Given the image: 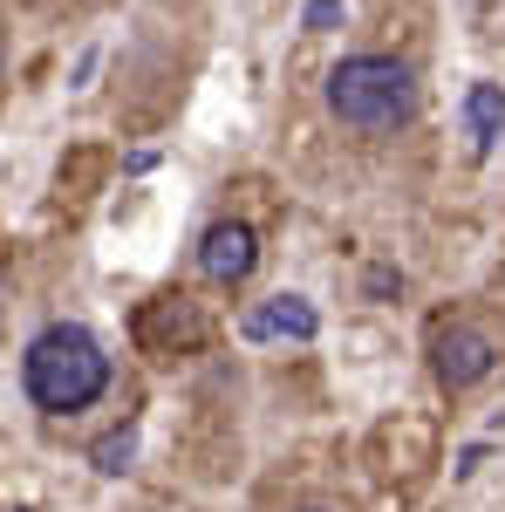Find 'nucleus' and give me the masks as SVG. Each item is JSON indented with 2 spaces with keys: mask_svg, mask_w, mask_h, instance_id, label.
I'll return each mask as SVG.
<instances>
[{
  "mask_svg": "<svg viewBox=\"0 0 505 512\" xmlns=\"http://www.w3.org/2000/svg\"><path fill=\"white\" fill-rule=\"evenodd\" d=\"M103 383H110V355H103V342L89 328L55 321V328H41L28 342V396L41 410H55V417L89 410L103 396Z\"/></svg>",
  "mask_w": 505,
  "mask_h": 512,
  "instance_id": "f257e3e1",
  "label": "nucleus"
},
{
  "mask_svg": "<svg viewBox=\"0 0 505 512\" xmlns=\"http://www.w3.org/2000/svg\"><path fill=\"white\" fill-rule=\"evenodd\" d=\"M328 110L349 130H396L417 117V76L396 55H349L328 76Z\"/></svg>",
  "mask_w": 505,
  "mask_h": 512,
  "instance_id": "f03ea898",
  "label": "nucleus"
},
{
  "mask_svg": "<svg viewBox=\"0 0 505 512\" xmlns=\"http://www.w3.org/2000/svg\"><path fill=\"white\" fill-rule=\"evenodd\" d=\"M430 369H437V383H444V390H471V383H485V376L499 369V349H492V335H485V328L451 321V328H437V335H430Z\"/></svg>",
  "mask_w": 505,
  "mask_h": 512,
  "instance_id": "7ed1b4c3",
  "label": "nucleus"
},
{
  "mask_svg": "<svg viewBox=\"0 0 505 512\" xmlns=\"http://www.w3.org/2000/svg\"><path fill=\"white\" fill-rule=\"evenodd\" d=\"M253 260H260V239H253V226H212L205 233V246H198V267H205V280L212 287H239V280L253 274Z\"/></svg>",
  "mask_w": 505,
  "mask_h": 512,
  "instance_id": "20e7f679",
  "label": "nucleus"
},
{
  "mask_svg": "<svg viewBox=\"0 0 505 512\" xmlns=\"http://www.w3.org/2000/svg\"><path fill=\"white\" fill-rule=\"evenodd\" d=\"M314 328H321V315H314L301 294H273L267 308H253V315H246V342H273V335L314 342Z\"/></svg>",
  "mask_w": 505,
  "mask_h": 512,
  "instance_id": "39448f33",
  "label": "nucleus"
},
{
  "mask_svg": "<svg viewBox=\"0 0 505 512\" xmlns=\"http://www.w3.org/2000/svg\"><path fill=\"white\" fill-rule=\"evenodd\" d=\"M465 130H471V151H492L505 137V89L499 82H471L465 89Z\"/></svg>",
  "mask_w": 505,
  "mask_h": 512,
  "instance_id": "423d86ee",
  "label": "nucleus"
},
{
  "mask_svg": "<svg viewBox=\"0 0 505 512\" xmlns=\"http://www.w3.org/2000/svg\"><path fill=\"white\" fill-rule=\"evenodd\" d=\"M96 472H110V478H123L130 472V458H137V431H110V437H96Z\"/></svg>",
  "mask_w": 505,
  "mask_h": 512,
  "instance_id": "0eeeda50",
  "label": "nucleus"
},
{
  "mask_svg": "<svg viewBox=\"0 0 505 512\" xmlns=\"http://www.w3.org/2000/svg\"><path fill=\"white\" fill-rule=\"evenodd\" d=\"M301 21H308L314 35H321V28H335V21H342V0H308V14H301Z\"/></svg>",
  "mask_w": 505,
  "mask_h": 512,
  "instance_id": "6e6552de",
  "label": "nucleus"
}]
</instances>
